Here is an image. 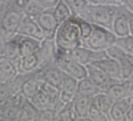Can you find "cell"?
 <instances>
[{
	"mask_svg": "<svg viewBox=\"0 0 133 121\" xmlns=\"http://www.w3.org/2000/svg\"><path fill=\"white\" fill-rule=\"evenodd\" d=\"M55 49L69 52L76 49L77 47L83 45V39L80 33V25L77 16H72L68 20L59 24L57 31L53 37Z\"/></svg>",
	"mask_w": 133,
	"mask_h": 121,
	"instance_id": "1",
	"label": "cell"
},
{
	"mask_svg": "<svg viewBox=\"0 0 133 121\" xmlns=\"http://www.w3.org/2000/svg\"><path fill=\"white\" fill-rule=\"evenodd\" d=\"M118 7H116V5H104V4H89L85 8L84 12L79 16L87 19L88 21H91L92 24L101 25V27H105V28L110 29Z\"/></svg>",
	"mask_w": 133,
	"mask_h": 121,
	"instance_id": "2",
	"label": "cell"
},
{
	"mask_svg": "<svg viewBox=\"0 0 133 121\" xmlns=\"http://www.w3.org/2000/svg\"><path fill=\"white\" fill-rule=\"evenodd\" d=\"M23 19H24L23 11L8 3V5L3 11V14L0 15V33L3 35L5 40L16 36Z\"/></svg>",
	"mask_w": 133,
	"mask_h": 121,
	"instance_id": "3",
	"label": "cell"
},
{
	"mask_svg": "<svg viewBox=\"0 0 133 121\" xmlns=\"http://www.w3.org/2000/svg\"><path fill=\"white\" fill-rule=\"evenodd\" d=\"M116 40L117 37L112 32V29L93 24L92 33L87 40L83 41V45L93 51H105L110 45L116 44Z\"/></svg>",
	"mask_w": 133,
	"mask_h": 121,
	"instance_id": "4",
	"label": "cell"
},
{
	"mask_svg": "<svg viewBox=\"0 0 133 121\" xmlns=\"http://www.w3.org/2000/svg\"><path fill=\"white\" fill-rule=\"evenodd\" d=\"M52 59H53L55 64L57 67H60L65 75L71 76V77H73L76 80H81V79L87 77V65H83L80 63L75 61L73 59H71L68 56L66 52L55 49Z\"/></svg>",
	"mask_w": 133,
	"mask_h": 121,
	"instance_id": "5",
	"label": "cell"
},
{
	"mask_svg": "<svg viewBox=\"0 0 133 121\" xmlns=\"http://www.w3.org/2000/svg\"><path fill=\"white\" fill-rule=\"evenodd\" d=\"M68 56L71 59H73L75 61L80 63L83 65H88V64H92L100 59H104L107 57V52L105 51H93V49H89L84 45H80L77 47L76 49L73 51H69L66 52Z\"/></svg>",
	"mask_w": 133,
	"mask_h": 121,
	"instance_id": "6",
	"label": "cell"
},
{
	"mask_svg": "<svg viewBox=\"0 0 133 121\" xmlns=\"http://www.w3.org/2000/svg\"><path fill=\"white\" fill-rule=\"evenodd\" d=\"M112 32L116 35V37H124L130 35V20H129V11L120 5L116 16L113 19V23H112Z\"/></svg>",
	"mask_w": 133,
	"mask_h": 121,
	"instance_id": "7",
	"label": "cell"
},
{
	"mask_svg": "<svg viewBox=\"0 0 133 121\" xmlns=\"http://www.w3.org/2000/svg\"><path fill=\"white\" fill-rule=\"evenodd\" d=\"M35 20L39 23L40 28L43 29L44 33H45L47 40L53 41L55 33H56L57 27H59L57 20H56V17H55V15H53V11H52V9L43 11V12H41Z\"/></svg>",
	"mask_w": 133,
	"mask_h": 121,
	"instance_id": "8",
	"label": "cell"
},
{
	"mask_svg": "<svg viewBox=\"0 0 133 121\" xmlns=\"http://www.w3.org/2000/svg\"><path fill=\"white\" fill-rule=\"evenodd\" d=\"M43 64H44V57L41 51L27 55V56H20V59L16 61L19 73H32L37 71Z\"/></svg>",
	"mask_w": 133,
	"mask_h": 121,
	"instance_id": "9",
	"label": "cell"
},
{
	"mask_svg": "<svg viewBox=\"0 0 133 121\" xmlns=\"http://www.w3.org/2000/svg\"><path fill=\"white\" fill-rule=\"evenodd\" d=\"M16 35H23V36H28V37H33V39H37L40 41H45V33L43 32V29L40 28L39 23L28 16H24V19L21 20L20 27L17 29V33Z\"/></svg>",
	"mask_w": 133,
	"mask_h": 121,
	"instance_id": "10",
	"label": "cell"
},
{
	"mask_svg": "<svg viewBox=\"0 0 133 121\" xmlns=\"http://www.w3.org/2000/svg\"><path fill=\"white\" fill-rule=\"evenodd\" d=\"M39 69L43 75L44 80L53 84V85H56V86H60V84L63 83V80L65 77V73L61 71L60 67H57V65L55 64L53 59L49 63H44Z\"/></svg>",
	"mask_w": 133,
	"mask_h": 121,
	"instance_id": "11",
	"label": "cell"
},
{
	"mask_svg": "<svg viewBox=\"0 0 133 121\" xmlns=\"http://www.w3.org/2000/svg\"><path fill=\"white\" fill-rule=\"evenodd\" d=\"M87 76L89 77L98 88L105 92L108 89V86L112 84L115 80L109 77V75L107 72H104L100 67H97L96 64H88L87 65Z\"/></svg>",
	"mask_w": 133,
	"mask_h": 121,
	"instance_id": "12",
	"label": "cell"
},
{
	"mask_svg": "<svg viewBox=\"0 0 133 121\" xmlns=\"http://www.w3.org/2000/svg\"><path fill=\"white\" fill-rule=\"evenodd\" d=\"M77 83L79 80H76L71 76L65 75V77L63 80V83L60 84V95H59V100L63 104L66 103H72L75 96L77 95Z\"/></svg>",
	"mask_w": 133,
	"mask_h": 121,
	"instance_id": "13",
	"label": "cell"
},
{
	"mask_svg": "<svg viewBox=\"0 0 133 121\" xmlns=\"http://www.w3.org/2000/svg\"><path fill=\"white\" fill-rule=\"evenodd\" d=\"M130 103H132V98L129 97H124L113 101V105L109 112V121H125V116L128 113Z\"/></svg>",
	"mask_w": 133,
	"mask_h": 121,
	"instance_id": "14",
	"label": "cell"
},
{
	"mask_svg": "<svg viewBox=\"0 0 133 121\" xmlns=\"http://www.w3.org/2000/svg\"><path fill=\"white\" fill-rule=\"evenodd\" d=\"M19 39V49H20V56H27L31 53H36L41 49L43 43L37 39L23 36V35H17Z\"/></svg>",
	"mask_w": 133,
	"mask_h": 121,
	"instance_id": "15",
	"label": "cell"
},
{
	"mask_svg": "<svg viewBox=\"0 0 133 121\" xmlns=\"http://www.w3.org/2000/svg\"><path fill=\"white\" fill-rule=\"evenodd\" d=\"M91 103H92V97L77 92V95L75 96L73 101H72L73 108H75V111H76V115H77V121L87 120L88 109H89Z\"/></svg>",
	"mask_w": 133,
	"mask_h": 121,
	"instance_id": "16",
	"label": "cell"
},
{
	"mask_svg": "<svg viewBox=\"0 0 133 121\" xmlns=\"http://www.w3.org/2000/svg\"><path fill=\"white\" fill-rule=\"evenodd\" d=\"M92 64H96L97 67H100L104 72H107L109 75L110 79H113L115 81H120V63L115 59H110V57H104V59H100Z\"/></svg>",
	"mask_w": 133,
	"mask_h": 121,
	"instance_id": "17",
	"label": "cell"
},
{
	"mask_svg": "<svg viewBox=\"0 0 133 121\" xmlns=\"http://www.w3.org/2000/svg\"><path fill=\"white\" fill-rule=\"evenodd\" d=\"M29 101L35 105L39 111H41V109H47V108H55L56 106L57 98H52L49 95H47L44 91L40 89L37 93H35L29 98Z\"/></svg>",
	"mask_w": 133,
	"mask_h": 121,
	"instance_id": "18",
	"label": "cell"
},
{
	"mask_svg": "<svg viewBox=\"0 0 133 121\" xmlns=\"http://www.w3.org/2000/svg\"><path fill=\"white\" fill-rule=\"evenodd\" d=\"M19 73L16 61L7 59L5 56H0V81H5L12 79Z\"/></svg>",
	"mask_w": 133,
	"mask_h": 121,
	"instance_id": "19",
	"label": "cell"
},
{
	"mask_svg": "<svg viewBox=\"0 0 133 121\" xmlns=\"http://www.w3.org/2000/svg\"><path fill=\"white\" fill-rule=\"evenodd\" d=\"M39 113L40 111L33 105L28 98H25V101L23 103L20 108L19 113V121H39Z\"/></svg>",
	"mask_w": 133,
	"mask_h": 121,
	"instance_id": "20",
	"label": "cell"
},
{
	"mask_svg": "<svg viewBox=\"0 0 133 121\" xmlns=\"http://www.w3.org/2000/svg\"><path fill=\"white\" fill-rule=\"evenodd\" d=\"M77 92L79 93H83V95H87L89 97H95L96 95H98L100 92H104L101 88H98L89 77H84L81 80H79L77 83Z\"/></svg>",
	"mask_w": 133,
	"mask_h": 121,
	"instance_id": "21",
	"label": "cell"
},
{
	"mask_svg": "<svg viewBox=\"0 0 133 121\" xmlns=\"http://www.w3.org/2000/svg\"><path fill=\"white\" fill-rule=\"evenodd\" d=\"M20 108H21V106L14 105V104H9V103L0 104V120L16 121V120L19 118Z\"/></svg>",
	"mask_w": 133,
	"mask_h": 121,
	"instance_id": "22",
	"label": "cell"
},
{
	"mask_svg": "<svg viewBox=\"0 0 133 121\" xmlns=\"http://www.w3.org/2000/svg\"><path fill=\"white\" fill-rule=\"evenodd\" d=\"M4 56L12 61H17L20 59V49H19V39L17 35L5 40L4 47Z\"/></svg>",
	"mask_w": 133,
	"mask_h": 121,
	"instance_id": "23",
	"label": "cell"
},
{
	"mask_svg": "<svg viewBox=\"0 0 133 121\" xmlns=\"http://www.w3.org/2000/svg\"><path fill=\"white\" fill-rule=\"evenodd\" d=\"M45 5L41 0H27V3L23 8V12L24 16L32 17V19H36L43 11H45Z\"/></svg>",
	"mask_w": 133,
	"mask_h": 121,
	"instance_id": "24",
	"label": "cell"
},
{
	"mask_svg": "<svg viewBox=\"0 0 133 121\" xmlns=\"http://www.w3.org/2000/svg\"><path fill=\"white\" fill-rule=\"evenodd\" d=\"M52 11H53V15H55V17H56L59 24H61L63 21H65V20H68L69 17L75 16L73 12H72V9L66 5V3L64 2V0H60V2L52 8Z\"/></svg>",
	"mask_w": 133,
	"mask_h": 121,
	"instance_id": "25",
	"label": "cell"
},
{
	"mask_svg": "<svg viewBox=\"0 0 133 121\" xmlns=\"http://www.w3.org/2000/svg\"><path fill=\"white\" fill-rule=\"evenodd\" d=\"M120 81H130L133 80V61L130 56L121 59L120 61Z\"/></svg>",
	"mask_w": 133,
	"mask_h": 121,
	"instance_id": "26",
	"label": "cell"
},
{
	"mask_svg": "<svg viewBox=\"0 0 133 121\" xmlns=\"http://www.w3.org/2000/svg\"><path fill=\"white\" fill-rule=\"evenodd\" d=\"M92 100L98 106L100 111H101L103 113H105L109 118V112H110V108H112V105H113V100L107 95V92H100L98 95L92 97Z\"/></svg>",
	"mask_w": 133,
	"mask_h": 121,
	"instance_id": "27",
	"label": "cell"
},
{
	"mask_svg": "<svg viewBox=\"0 0 133 121\" xmlns=\"http://www.w3.org/2000/svg\"><path fill=\"white\" fill-rule=\"evenodd\" d=\"M57 121H77V115L72 103L64 104L57 111Z\"/></svg>",
	"mask_w": 133,
	"mask_h": 121,
	"instance_id": "28",
	"label": "cell"
},
{
	"mask_svg": "<svg viewBox=\"0 0 133 121\" xmlns=\"http://www.w3.org/2000/svg\"><path fill=\"white\" fill-rule=\"evenodd\" d=\"M105 92H107V95L112 98L113 101L127 97L125 96V86H124L123 81H113L112 84L108 86V89Z\"/></svg>",
	"mask_w": 133,
	"mask_h": 121,
	"instance_id": "29",
	"label": "cell"
},
{
	"mask_svg": "<svg viewBox=\"0 0 133 121\" xmlns=\"http://www.w3.org/2000/svg\"><path fill=\"white\" fill-rule=\"evenodd\" d=\"M87 120H89V121H109L108 116L100 111L98 106L93 103V100H92V103L89 105V109H88Z\"/></svg>",
	"mask_w": 133,
	"mask_h": 121,
	"instance_id": "30",
	"label": "cell"
},
{
	"mask_svg": "<svg viewBox=\"0 0 133 121\" xmlns=\"http://www.w3.org/2000/svg\"><path fill=\"white\" fill-rule=\"evenodd\" d=\"M64 2L72 9L73 15H76V16L81 15L85 11V8L89 5V2H88V0H64Z\"/></svg>",
	"mask_w": 133,
	"mask_h": 121,
	"instance_id": "31",
	"label": "cell"
},
{
	"mask_svg": "<svg viewBox=\"0 0 133 121\" xmlns=\"http://www.w3.org/2000/svg\"><path fill=\"white\" fill-rule=\"evenodd\" d=\"M116 44L120 48H123L127 55L133 57V35H128V36H124V37H117Z\"/></svg>",
	"mask_w": 133,
	"mask_h": 121,
	"instance_id": "32",
	"label": "cell"
},
{
	"mask_svg": "<svg viewBox=\"0 0 133 121\" xmlns=\"http://www.w3.org/2000/svg\"><path fill=\"white\" fill-rule=\"evenodd\" d=\"M76 16V15H75ZM77 20H79V25H80V33H81V39L83 41L87 40L88 37L91 36L92 31H93V24L91 21H88L87 19L81 17V16H77Z\"/></svg>",
	"mask_w": 133,
	"mask_h": 121,
	"instance_id": "33",
	"label": "cell"
},
{
	"mask_svg": "<svg viewBox=\"0 0 133 121\" xmlns=\"http://www.w3.org/2000/svg\"><path fill=\"white\" fill-rule=\"evenodd\" d=\"M105 52H107V56H108V57L115 59V60H117V61H120L121 59L129 56V55H127V53L124 52V49L120 48L117 44H113V45H110L109 48H107Z\"/></svg>",
	"mask_w": 133,
	"mask_h": 121,
	"instance_id": "34",
	"label": "cell"
},
{
	"mask_svg": "<svg viewBox=\"0 0 133 121\" xmlns=\"http://www.w3.org/2000/svg\"><path fill=\"white\" fill-rule=\"evenodd\" d=\"M40 89L44 91L47 95H49L52 98H59V95H60V88L56 86V85H53L45 80H43L41 81V85H40Z\"/></svg>",
	"mask_w": 133,
	"mask_h": 121,
	"instance_id": "35",
	"label": "cell"
},
{
	"mask_svg": "<svg viewBox=\"0 0 133 121\" xmlns=\"http://www.w3.org/2000/svg\"><path fill=\"white\" fill-rule=\"evenodd\" d=\"M39 121H57V111L55 108L41 109L39 113Z\"/></svg>",
	"mask_w": 133,
	"mask_h": 121,
	"instance_id": "36",
	"label": "cell"
},
{
	"mask_svg": "<svg viewBox=\"0 0 133 121\" xmlns=\"http://www.w3.org/2000/svg\"><path fill=\"white\" fill-rule=\"evenodd\" d=\"M14 95L12 89L8 84V81H0V104H4L8 98Z\"/></svg>",
	"mask_w": 133,
	"mask_h": 121,
	"instance_id": "37",
	"label": "cell"
},
{
	"mask_svg": "<svg viewBox=\"0 0 133 121\" xmlns=\"http://www.w3.org/2000/svg\"><path fill=\"white\" fill-rule=\"evenodd\" d=\"M89 4H104V5H123L121 0H88Z\"/></svg>",
	"mask_w": 133,
	"mask_h": 121,
	"instance_id": "38",
	"label": "cell"
},
{
	"mask_svg": "<svg viewBox=\"0 0 133 121\" xmlns=\"http://www.w3.org/2000/svg\"><path fill=\"white\" fill-rule=\"evenodd\" d=\"M124 86H125V96L129 98H133V80L125 81Z\"/></svg>",
	"mask_w": 133,
	"mask_h": 121,
	"instance_id": "39",
	"label": "cell"
},
{
	"mask_svg": "<svg viewBox=\"0 0 133 121\" xmlns=\"http://www.w3.org/2000/svg\"><path fill=\"white\" fill-rule=\"evenodd\" d=\"M41 2L44 3V5H45L47 9H52L55 5L60 2V0H41Z\"/></svg>",
	"mask_w": 133,
	"mask_h": 121,
	"instance_id": "40",
	"label": "cell"
},
{
	"mask_svg": "<svg viewBox=\"0 0 133 121\" xmlns=\"http://www.w3.org/2000/svg\"><path fill=\"white\" fill-rule=\"evenodd\" d=\"M121 4H123V7H125L128 11H130L133 14V0H121Z\"/></svg>",
	"mask_w": 133,
	"mask_h": 121,
	"instance_id": "41",
	"label": "cell"
},
{
	"mask_svg": "<svg viewBox=\"0 0 133 121\" xmlns=\"http://www.w3.org/2000/svg\"><path fill=\"white\" fill-rule=\"evenodd\" d=\"M125 121H133V98H132V103H130V106L128 109V113L125 116Z\"/></svg>",
	"mask_w": 133,
	"mask_h": 121,
	"instance_id": "42",
	"label": "cell"
},
{
	"mask_svg": "<svg viewBox=\"0 0 133 121\" xmlns=\"http://www.w3.org/2000/svg\"><path fill=\"white\" fill-rule=\"evenodd\" d=\"M4 47H5V39L0 33V56H4Z\"/></svg>",
	"mask_w": 133,
	"mask_h": 121,
	"instance_id": "43",
	"label": "cell"
},
{
	"mask_svg": "<svg viewBox=\"0 0 133 121\" xmlns=\"http://www.w3.org/2000/svg\"><path fill=\"white\" fill-rule=\"evenodd\" d=\"M129 20H130V35H133V14L129 11Z\"/></svg>",
	"mask_w": 133,
	"mask_h": 121,
	"instance_id": "44",
	"label": "cell"
},
{
	"mask_svg": "<svg viewBox=\"0 0 133 121\" xmlns=\"http://www.w3.org/2000/svg\"><path fill=\"white\" fill-rule=\"evenodd\" d=\"M130 59H132V61H133V57H132V56H130Z\"/></svg>",
	"mask_w": 133,
	"mask_h": 121,
	"instance_id": "45",
	"label": "cell"
}]
</instances>
